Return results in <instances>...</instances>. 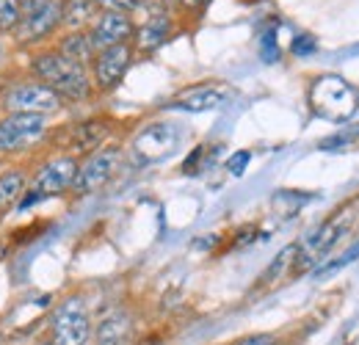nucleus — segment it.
Segmentation results:
<instances>
[{
    "instance_id": "19",
    "label": "nucleus",
    "mask_w": 359,
    "mask_h": 345,
    "mask_svg": "<svg viewBox=\"0 0 359 345\" xmlns=\"http://www.w3.org/2000/svg\"><path fill=\"white\" fill-rule=\"evenodd\" d=\"M296 243L293 246H287V249H282L276 257L271 259V265L260 273V279H257V285L260 288H271V285H276V282H282L285 279V273L293 268V259H296Z\"/></svg>"
},
{
    "instance_id": "6",
    "label": "nucleus",
    "mask_w": 359,
    "mask_h": 345,
    "mask_svg": "<svg viewBox=\"0 0 359 345\" xmlns=\"http://www.w3.org/2000/svg\"><path fill=\"white\" fill-rule=\"evenodd\" d=\"M64 108V100L50 86L39 83L36 78L14 81L0 91V111L3 114H39L50 116Z\"/></svg>"
},
{
    "instance_id": "31",
    "label": "nucleus",
    "mask_w": 359,
    "mask_h": 345,
    "mask_svg": "<svg viewBox=\"0 0 359 345\" xmlns=\"http://www.w3.org/2000/svg\"><path fill=\"white\" fill-rule=\"evenodd\" d=\"M205 3H208V0H205Z\"/></svg>"
},
{
    "instance_id": "26",
    "label": "nucleus",
    "mask_w": 359,
    "mask_h": 345,
    "mask_svg": "<svg viewBox=\"0 0 359 345\" xmlns=\"http://www.w3.org/2000/svg\"><path fill=\"white\" fill-rule=\"evenodd\" d=\"M315 50H318V42H315L310 34H302V36H296L293 44H290V53L293 55H299V58H304V55H313Z\"/></svg>"
},
{
    "instance_id": "29",
    "label": "nucleus",
    "mask_w": 359,
    "mask_h": 345,
    "mask_svg": "<svg viewBox=\"0 0 359 345\" xmlns=\"http://www.w3.org/2000/svg\"><path fill=\"white\" fill-rule=\"evenodd\" d=\"M175 3H180L182 8H196V6H202L205 0H175Z\"/></svg>"
},
{
    "instance_id": "24",
    "label": "nucleus",
    "mask_w": 359,
    "mask_h": 345,
    "mask_svg": "<svg viewBox=\"0 0 359 345\" xmlns=\"http://www.w3.org/2000/svg\"><path fill=\"white\" fill-rule=\"evenodd\" d=\"M260 55L266 64L279 61V44H276V31H266L263 39H260Z\"/></svg>"
},
{
    "instance_id": "16",
    "label": "nucleus",
    "mask_w": 359,
    "mask_h": 345,
    "mask_svg": "<svg viewBox=\"0 0 359 345\" xmlns=\"http://www.w3.org/2000/svg\"><path fill=\"white\" fill-rule=\"evenodd\" d=\"M94 345H125L130 337V318L125 312H111L100 320V326L91 332Z\"/></svg>"
},
{
    "instance_id": "1",
    "label": "nucleus",
    "mask_w": 359,
    "mask_h": 345,
    "mask_svg": "<svg viewBox=\"0 0 359 345\" xmlns=\"http://www.w3.org/2000/svg\"><path fill=\"white\" fill-rule=\"evenodd\" d=\"M28 72L39 83L53 88L64 102H86V100L94 97L89 67H81V64L64 58L53 47H36L31 53Z\"/></svg>"
},
{
    "instance_id": "27",
    "label": "nucleus",
    "mask_w": 359,
    "mask_h": 345,
    "mask_svg": "<svg viewBox=\"0 0 359 345\" xmlns=\"http://www.w3.org/2000/svg\"><path fill=\"white\" fill-rule=\"evenodd\" d=\"M202 155H205V147H196V149L191 152V158H185V163H182V172H185V174H196V166H199Z\"/></svg>"
},
{
    "instance_id": "10",
    "label": "nucleus",
    "mask_w": 359,
    "mask_h": 345,
    "mask_svg": "<svg viewBox=\"0 0 359 345\" xmlns=\"http://www.w3.org/2000/svg\"><path fill=\"white\" fill-rule=\"evenodd\" d=\"M94 50H108L116 44H125L133 39L135 34V20L130 14H116V11H100L97 20L86 28Z\"/></svg>"
},
{
    "instance_id": "12",
    "label": "nucleus",
    "mask_w": 359,
    "mask_h": 345,
    "mask_svg": "<svg viewBox=\"0 0 359 345\" xmlns=\"http://www.w3.org/2000/svg\"><path fill=\"white\" fill-rule=\"evenodd\" d=\"M229 88L224 83H199V86H191L185 91H180L177 97L172 100V108L180 111H191V114H205V111H216L222 108L226 100H229Z\"/></svg>"
},
{
    "instance_id": "25",
    "label": "nucleus",
    "mask_w": 359,
    "mask_h": 345,
    "mask_svg": "<svg viewBox=\"0 0 359 345\" xmlns=\"http://www.w3.org/2000/svg\"><path fill=\"white\" fill-rule=\"evenodd\" d=\"M249 161H252V152H249V149H241V152H235V155L226 161V172L232 174V177H241V174L246 172Z\"/></svg>"
},
{
    "instance_id": "15",
    "label": "nucleus",
    "mask_w": 359,
    "mask_h": 345,
    "mask_svg": "<svg viewBox=\"0 0 359 345\" xmlns=\"http://www.w3.org/2000/svg\"><path fill=\"white\" fill-rule=\"evenodd\" d=\"M28 180H31V174L25 166H11V169L0 172V216L8 213L11 208H17V202L28 191Z\"/></svg>"
},
{
    "instance_id": "13",
    "label": "nucleus",
    "mask_w": 359,
    "mask_h": 345,
    "mask_svg": "<svg viewBox=\"0 0 359 345\" xmlns=\"http://www.w3.org/2000/svg\"><path fill=\"white\" fill-rule=\"evenodd\" d=\"M175 17L172 14H147L141 25H135V34L130 44L135 53H155L172 39Z\"/></svg>"
},
{
    "instance_id": "9",
    "label": "nucleus",
    "mask_w": 359,
    "mask_h": 345,
    "mask_svg": "<svg viewBox=\"0 0 359 345\" xmlns=\"http://www.w3.org/2000/svg\"><path fill=\"white\" fill-rule=\"evenodd\" d=\"M135 58V50L130 42L116 44V47H108V50H100L94 55V61L89 64V75L91 83H94V91L100 94H108L119 86L130 69Z\"/></svg>"
},
{
    "instance_id": "23",
    "label": "nucleus",
    "mask_w": 359,
    "mask_h": 345,
    "mask_svg": "<svg viewBox=\"0 0 359 345\" xmlns=\"http://www.w3.org/2000/svg\"><path fill=\"white\" fill-rule=\"evenodd\" d=\"M100 11H116V14H130L133 17L135 11H141L144 0H97Z\"/></svg>"
},
{
    "instance_id": "28",
    "label": "nucleus",
    "mask_w": 359,
    "mask_h": 345,
    "mask_svg": "<svg viewBox=\"0 0 359 345\" xmlns=\"http://www.w3.org/2000/svg\"><path fill=\"white\" fill-rule=\"evenodd\" d=\"M235 345H276V337L273 334H249Z\"/></svg>"
},
{
    "instance_id": "17",
    "label": "nucleus",
    "mask_w": 359,
    "mask_h": 345,
    "mask_svg": "<svg viewBox=\"0 0 359 345\" xmlns=\"http://www.w3.org/2000/svg\"><path fill=\"white\" fill-rule=\"evenodd\" d=\"M108 135V125L100 122V119H91L83 125H75L72 128V141H69V155H78V152H94L97 147H102Z\"/></svg>"
},
{
    "instance_id": "30",
    "label": "nucleus",
    "mask_w": 359,
    "mask_h": 345,
    "mask_svg": "<svg viewBox=\"0 0 359 345\" xmlns=\"http://www.w3.org/2000/svg\"><path fill=\"white\" fill-rule=\"evenodd\" d=\"M36 345H53V343H50V340H45V343H36Z\"/></svg>"
},
{
    "instance_id": "3",
    "label": "nucleus",
    "mask_w": 359,
    "mask_h": 345,
    "mask_svg": "<svg viewBox=\"0 0 359 345\" xmlns=\"http://www.w3.org/2000/svg\"><path fill=\"white\" fill-rule=\"evenodd\" d=\"M64 28V0H22V20L14 31L20 47H42Z\"/></svg>"
},
{
    "instance_id": "18",
    "label": "nucleus",
    "mask_w": 359,
    "mask_h": 345,
    "mask_svg": "<svg viewBox=\"0 0 359 345\" xmlns=\"http://www.w3.org/2000/svg\"><path fill=\"white\" fill-rule=\"evenodd\" d=\"M97 0H64V28L61 31H86L97 20Z\"/></svg>"
},
{
    "instance_id": "8",
    "label": "nucleus",
    "mask_w": 359,
    "mask_h": 345,
    "mask_svg": "<svg viewBox=\"0 0 359 345\" xmlns=\"http://www.w3.org/2000/svg\"><path fill=\"white\" fill-rule=\"evenodd\" d=\"M47 135V116L39 114H3L0 116V158L22 155L42 144Z\"/></svg>"
},
{
    "instance_id": "5",
    "label": "nucleus",
    "mask_w": 359,
    "mask_h": 345,
    "mask_svg": "<svg viewBox=\"0 0 359 345\" xmlns=\"http://www.w3.org/2000/svg\"><path fill=\"white\" fill-rule=\"evenodd\" d=\"M310 105L318 116L329 122H348L359 108V94L351 83L337 75H323L310 86Z\"/></svg>"
},
{
    "instance_id": "11",
    "label": "nucleus",
    "mask_w": 359,
    "mask_h": 345,
    "mask_svg": "<svg viewBox=\"0 0 359 345\" xmlns=\"http://www.w3.org/2000/svg\"><path fill=\"white\" fill-rule=\"evenodd\" d=\"M177 141H180V133L175 125H169V122H155V125H147V128L133 138V152L141 161L152 163V161L166 158V155L177 147Z\"/></svg>"
},
{
    "instance_id": "2",
    "label": "nucleus",
    "mask_w": 359,
    "mask_h": 345,
    "mask_svg": "<svg viewBox=\"0 0 359 345\" xmlns=\"http://www.w3.org/2000/svg\"><path fill=\"white\" fill-rule=\"evenodd\" d=\"M78 163H81L78 155H69V152L50 155L36 169V174L28 180V191L17 202V210H31V208L42 205L47 199L69 194L72 182H75V174H78Z\"/></svg>"
},
{
    "instance_id": "22",
    "label": "nucleus",
    "mask_w": 359,
    "mask_h": 345,
    "mask_svg": "<svg viewBox=\"0 0 359 345\" xmlns=\"http://www.w3.org/2000/svg\"><path fill=\"white\" fill-rule=\"evenodd\" d=\"M359 141V125H354V128H348V130H340V133H334L332 138H323L318 147L320 149H340V147H348V144H357Z\"/></svg>"
},
{
    "instance_id": "7",
    "label": "nucleus",
    "mask_w": 359,
    "mask_h": 345,
    "mask_svg": "<svg viewBox=\"0 0 359 345\" xmlns=\"http://www.w3.org/2000/svg\"><path fill=\"white\" fill-rule=\"evenodd\" d=\"M119 166H122V147H116V144L97 147L94 152H89L78 163V174H75V182H72L69 194H75V196L97 194L100 188H105L116 177Z\"/></svg>"
},
{
    "instance_id": "4",
    "label": "nucleus",
    "mask_w": 359,
    "mask_h": 345,
    "mask_svg": "<svg viewBox=\"0 0 359 345\" xmlns=\"http://www.w3.org/2000/svg\"><path fill=\"white\" fill-rule=\"evenodd\" d=\"M91 315L81 296H67L47 318V340L53 345H86L91 340Z\"/></svg>"
},
{
    "instance_id": "20",
    "label": "nucleus",
    "mask_w": 359,
    "mask_h": 345,
    "mask_svg": "<svg viewBox=\"0 0 359 345\" xmlns=\"http://www.w3.org/2000/svg\"><path fill=\"white\" fill-rule=\"evenodd\" d=\"M22 20V0H0V36H14Z\"/></svg>"
},
{
    "instance_id": "14",
    "label": "nucleus",
    "mask_w": 359,
    "mask_h": 345,
    "mask_svg": "<svg viewBox=\"0 0 359 345\" xmlns=\"http://www.w3.org/2000/svg\"><path fill=\"white\" fill-rule=\"evenodd\" d=\"M53 50L61 53L64 58L81 64V67H89L91 61H94V55H97V50H94V44H91L86 31H61L55 36Z\"/></svg>"
},
{
    "instance_id": "21",
    "label": "nucleus",
    "mask_w": 359,
    "mask_h": 345,
    "mask_svg": "<svg viewBox=\"0 0 359 345\" xmlns=\"http://www.w3.org/2000/svg\"><path fill=\"white\" fill-rule=\"evenodd\" d=\"M359 259V241L351 246V249H346L340 257H334L332 262H326V265H318L315 268V276H329V273H337L340 268H346V265H351V262H357Z\"/></svg>"
}]
</instances>
